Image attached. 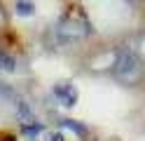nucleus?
<instances>
[{
    "mask_svg": "<svg viewBox=\"0 0 145 141\" xmlns=\"http://www.w3.org/2000/svg\"><path fill=\"white\" fill-rule=\"evenodd\" d=\"M112 71H115V78L122 80V82H136L143 75V64H140V56L131 52L129 47H122L115 56V64H112Z\"/></svg>",
    "mask_w": 145,
    "mask_h": 141,
    "instance_id": "1",
    "label": "nucleus"
},
{
    "mask_svg": "<svg viewBox=\"0 0 145 141\" xmlns=\"http://www.w3.org/2000/svg\"><path fill=\"white\" fill-rule=\"evenodd\" d=\"M89 33V24L84 21L82 17L77 14H68L63 17L59 26H56V35L61 42H75V40H82V38Z\"/></svg>",
    "mask_w": 145,
    "mask_h": 141,
    "instance_id": "2",
    "label": "nucleus"
},
{
    "mask_svg": "<svg viewBox=\"0 0 145 141\" xmlns=\"http://www.w3.org/2000/svg\"><path fill=\"white\" fill-rule=\"evenodd\" d=\"M54 94L59 97V101L63 106H75V101H77V89L72 87L70 82H59L56 87H54Z\"/></svg>",
    "mask_w": 145,
    "mask_h": 141,
    "instance_id": "3",
    "label": "nucleus"
},
{
    "mask_svg": "<svg viewBox=\"0 0 145 141\" xmlns=\"http://www.w3.org/2000/svg\"><path fill=\"white\" fill-rule=\"evenodd\" d=\"M124 47H129L131 52H136L140 56V59H145V33H138V35H133L131 40H126Z\"/></svg>",
    "mask_w": 145,
    "mask_h": 141,
    "instance_id": "4",
    "label": "nucleus"
},
{
    "mask_svg": "<svg viewBox=\"0 0 145 141\" xmlns=\"http://www.w3.org/2000/svg\"><path fill=\"white\" fill-rule=\"evenodd\" d=\"M33 12H35L33 3H28V0H19V3H16V14L19 17H31Z\"/></svg>",
    "mask_w": 145,
    "mask_h": 141,
    "instance_id": "5",
    "label": "nucleus"
},
{
    "mask_svg": "<svg viewBox=\"0 0 145 141\" xmlns=\"http://www.w3.org/2000/svg\"><path fill=\"white\" fill-rule=\"evenodd\" d=\"M14 59H12V56L10 54H7V52H0V71H7V73H12L14 71Z\"/></svg>",
    "mask_w": 145,
    "mask_h": 141,
    "instance_id": "6",
    "label": "nucleus"
},
{
    "mask_svg": "<svg viewBox=\"0 0 145 141\" xmlns=\"http://www.w3.org/2000/svg\"><path fill=\"white\" fill-rule=\"evenodd\" d=\"M61 125H63V127H70L72 132H77V134H84V127H82V125H77L75 120H63Z\"/></svg>",
    "mask_w": 145,
    "mask_h": 141,
    "instance_id": "7",
    "label": "nucleus"
},
{
    "mask_svg": "<svg viewBox=\"0 0 145 141\" xmlns=\"http://www.w3.org/2000/svg\"><path fill=\"white\" fill-rule=\"evenodd\" d=\"M49 141H63V136H61V134H52Z\"/></svg>",
    "mask_w": 145,
    "mask_h": 141,
    "instance_id": "8",
    "label": "nucleus"
},
{
    "mask_svg": "<svg viewBox=\"0 0 145 141\" xmlns=\"http://www.w3.org/2000/svg\"><path fill=\"white\" fill-rule=\"evenodd\" d=\"M0 141H14V139L12 136H5V139H0Z\"/></svg>",
    "mask_w": 145,
    "mask_h": 141,
    "instance_id": "9",
    "label": "nucleus"
},
{
    "mask_svg": "<svg viewBox=\"0 0 145 141\" xmlns=\"http://www.w3.org/2000/svg\"><path fill=\"white\" fill-rule=\"evenodd\" d=\"M3 92H5V87H3V85H0V94H3Z\"/></svg>",
    "mask_w": 145,
    "mask_h": 141,
    "instance_id": "10",
    "label": "nucleus"
}]
</instances>
